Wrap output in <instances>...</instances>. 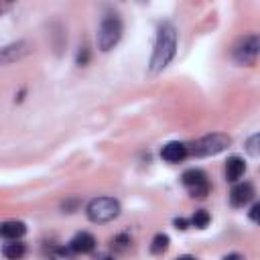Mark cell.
Returning a JSON list of instances; mask_svg holds the SVG:
<instances>
[{
    "instance_id": "2e32d148",
    "label": "cell",
    "mask_w": 260,
    "mask_h": 260,
    "mask_svg": "<svg viewBox=\"0 0 260 260\" xmlns=\"http://www.w3.org/2000/svg\"><path fill=\"white\" fill-rule=\"evenodd\" d=\"M258 140H260L258 134H254V136L248 138V142H246V150H248L250 156H258Z\"/></svg>"
},
{
    "instance_id": "44dd1931",
    "label": "cell",
    "mask_w": 260,
    "mask_h": 260,
    "mask_svg": "<svg viewBox=\"0 0 260 260\" xmlns=\"http://www.w3.org/2000/svg\"><path fill=\"white\" fill-rule=\"evenodd\" d=\"M223 260H242V256L240 254H228Z\"/></svg>"
},
{
    "instance_id": "3957f363",
    "label": "cell",
    "mask_w": 260,
    "mask_h": 260,
    "mask_svg": "<svg viewBox=\"0 0 260 260\" xmlns=\"http://www.w3.org/2000/svg\"><path fill=\"white\" fill-rule=\"evenodd\" d=\"M85 213L93 223H108L120 215V203L114 197H95L87 203Z\"/></svg>"
},
{
    "instance_id": "277c9868",
    "label": "cell",
    "mask_w": 260,
    "mask_h": 260,
    "mask_svg": "<svg viewBox=\"0 0 260 260\" xmlns=\"http://www.w3.org/2000/svg\"><path fill=\"white\" fill-rule=\"evenodd\" d=\"M258 53H260V39L256 32L240 37L232 47V57L240 65H254L258 59Z\"/></svg>"
},
{
    "instance_id": "cb8c5ba5",
    "label": "cell",
    "mask_w": 260,
    "mask_h": 260,
    "mask_svg": "<svg viewBox=\"0 0 260 260\" xmlns=\"http://www.w3.org/2000/svg\"><path fill=\"white\" fill-rule=\"evenodd\" d=\"M100 260H114V258H112V256H102Z\"/></svg>"
},
{
    "instance_id": "ffe728a7",
    "label": "cell",
    "mask_w": 260,
    "mask_h": 260,
    "mask_svg": "<svg viewBox=\"0 0 260 260\" xmlns=\"http://www.w3.org/2000/svg\"><path fill=\"white\" fill-rule=\"evenodd\" d=\"M173 223H175L179 230H187V225H189V221H187V219H183V217H177Z\"/></svg>"
},
{
    "instance_id": "8992f818",
    "label": "cell",
    "mask_w": 260,
    "mask_h": 260,
    "mask_svg": "<svg viewBox=\"0 0 260 260\" xmlns=\"http://www.w3.org/2000/svg\"><path fill=\"white\" fill-rule=\"evenodd\" d=\"M185 189L193 195V197H205L209 193V181L205 177V173L201 169H189L183 173L181 177Z\"/></svg>"
},
{
    "instance_id": "7402d4cb",
    "label": "cell",
    "mask_w": 260,
    "mask_h": 260,
    "mask_svg": "<svg viewBox=\"0 0 260 260\" xmlns=\"http://www.w3.org/2000/svg\"><path fill=\"white\" fill-rule=\"evenodd\" d=\"M8 8H10V4H6V2H0V16H2V14H4Z\"/></svg>"
},
{
    "instance_id": "7c38bea8",
    "label": "cell",
    "mask_w": 260,
    "mask_h": 260,
    "mask_svg": "<svg viewBox=\"0 0 260 260\" xmlns=\"http://www.w3.org/2000/svg\"><path fill=\"white\" fill-rule=\"evenodd\" d=\"M246 171V162L240 156H230L225 162V179L228 181H238Z\"/></svg>"
},
{
    "instance_id": "52a82bcc",
    "label": "cell",
    "mask_w": 260,
    "mask_h": 260,
    "mask_svg": "<svg viewBox=\"0 0 260 260\" xmlns=\"http://www.w3.org/2000/svg\"><path fill=\"white\" fill-rule=\"evenodd\" d=\"M30 53H32V45L28 41H16V43H10V45H4V47H0V67L16 63V61L24 59Z\"/></svg>"
},
{
    "instance_id": "4fadbf2b",
    "label": "cell",
    "mask_w": 260,
    "mask_h": 260,
    "mask_svg": "<svg viewBox=\"0 0 260 260\" xmlns=\"http://www.w3.org/2000/svg\"><path fill=\"white\" fill-rule=\"evenodd\" d=\"M24 252H26L24 244H22V242H16V240L4 244V248H2V254H4V258H8V260H20V258L24 256Z\"/></svg>"
},
{
    "instance_id": "6da1fadb",
    "label": "cell",
    "mask_w": 260,
    "mask_h": 260,
    "mask_svg": "<svg viewBox=\"0 0 260 260\" xmlns=\"http://www.w3.org/2000/svg\"><path fill=\"white\" fill-rule=\"evenodd\" d=\"M175 51H177V28L173 22H160L158 32H156L154 51L150 57V73L162 71L173 61Z\"/></svg>"
},
{
    "instance_id": "603a6c76",
    "label": "cell",
    "mask_w": 260,
    "mask_h": 260,
    "mask_svg": "<svg viewBox=\"0 0 260 260\" xmlns=\"http://www.w3.org/2000/svg\"><path fill=\"white\" fill-rule=\"evenodd\" d=\"M177 260H195V258H193V256H189V254H185V256H179Z\"/></svg>"
},
{
    "instance_id": "5bb4252c",
    "label": "cell",
    "mask_w": 260,
    "mask_h": 260,
    "mask_svg": "<svg viewBox=\"0 0 260 260\" xmlns=\"http://www.w3.org/2000/svg\"><path fill=\"white\" fill-rule=\"evenodd\" d=\"M167 248H169V236H167V234H156V236L152 238L150 252H152V254H162V252H167Z\"/></svg>"
},
{
    "instance_id": "9c48e42d",
    "label": "cell",
    "mask_w": 260,
    "mask_h": 260,
    "mask_svg": "<svg viewBox=\"0 0 260 260\" xmlns=\"http://www.w3.org/2000/svg\"><path fill=\"white\" fill-rule=\"evenodd\" d=\"M187 154H189L187 144L177 142V140L167 142V144L162 146V150H160V156H162L167 162H179V160H183Z\"/></svg>"
},
{
    "instance_id": "d6986e66",
    "label": "cell",
    "mask_w": 260,
    "mask_h": 260,
    "mask_svg": "<svg viewBox=\"0 0 260 260\" xmlns=\"http://www.w3.org/2000/svg\"><path fill=\"white\" fill-rule=\"evenodd\" d=\"M258 211H260V205H258V203H254V205H252V209H250V219H252V221H256V219H258Z\"/></svg>"
},
{
    "instance_id": "ac0fdd59",
    "label": "cell",
    "mask_w": 260,
    "mask_h": 260,
    "mask_svg": "<svg viewBox=\"0 0 260 260\" xmlns=\"http://www.w3.org/2000/svg\"><path fill=\"white\" fill-rule=\"evenodd\" d=\"M77 63H79V65H85V63H87V49H81V51H79Z\"/></svg>"
},
{
    "instance_id": "8fae6325",
    "label": "cell",
    "mask_w": 260,
    "mask_h": 260,
    "mask_svg": "<svg viewBox=\"0 0 260 260\" xmlns=\"http://www.w3.org/2000/svg\"><path fill=\"white\" fill-rule=\"evenodd\" d=\"M26 232V225L22 221H4L0 223V236L2 238H8V240H18L20 236H24Z\"/></svg>"
},
{
    "instance_id": "5b68a950",
    "label": "cell",
    "mask_w": 260,
    "mask_h": 260,
    "mask_svg": "<svg viewBox=\"0 0 260 260\" xmlns=\"http://www.w3.org/2000/svg\"><path fill=\"white\" fill-rule=\"evenodd\" d=\"M230 136L221 134V132H213L207 136H201L199 140L193 142L191 146V154L193 156H211V154H219L221 150H225L230 146Z\"/></svg>"
},
{
    "instance_id": "e0dca14e",
    "label": "cell",
    "mask_w": 260,
    "mask_h": 260,
    "mask_svg": "<svg viewBox=\"0 0 260 260\" xmlns=\"http://www.w3.org/2000/svg\"><path fill=\"white\" fill-rule=\"evenodd\" d=\"M112 244H116L118 248H126V244H130V240H128V236H118Z\"/></svg>"
},
{
    "instance_id": "ba28073f",
    "label": "cell",
    "mask_w": 260,
    "mask_h": 260,
    "mask_svg": "<svg viewBox=\"0 0 260 260\" xmlns=\"http://www.w3.org/2000/svg\"><path fill=\"white\" fill-rule=\"evenodd\" d=\"M252 199H254V187H252V183H238L230 191V201L236 207H242V205L250 203Z\"/></svg>"
},
{
    "instance_id": "30bf717a",
    "label": "cell",
    "mask_w": 260,
    "mask_h": 260,
    "mask_svg": "<svg viewBox=\"0 0 260 260\" xmlns=\"http://www.w3.org/2000/svg\"><path fill=\"white\" fill-rule=\"evenodd\" d=\"M69 248L73 252H77V254H87V252H91L95 248V238L91 234H87V232H79L69 242Z\"/></svg>"
},
{
    "instance_id": "7a4b0ae2",
    "label": "cell",
    "mask_w": 260,
    "mask_h": 260,
    "mask_svg": "<svg viewBox=\"0 0 260 260\" xmlns=\"http://www.w3.org/2000/svg\"><path fill=\"white\" fill-rule=\"evenodd\" d=\"M120 37H122V20H120V16L116 12L106 14L102 18L100 26H98V47H100V51L106 53V51L114 49L118 45Z\"/></svg>"
},
{
    "instance_id": "9a60e30c",
    "label": "cell",
    "mask_w": 260,
    "mask_h": 260,
    "mask_svg": "<svg viewBox=\"0 0 260 260\" xmlns=\"http://www.w3.org/2000/svg\"><path fill=\"white\" fill-rule=\"evenodd\" d=\"M193 228H205L207 223H209V213L205 211V209H197L195 213H193V217H191V221H189Z\"/></svg>"
}]
</instances>
